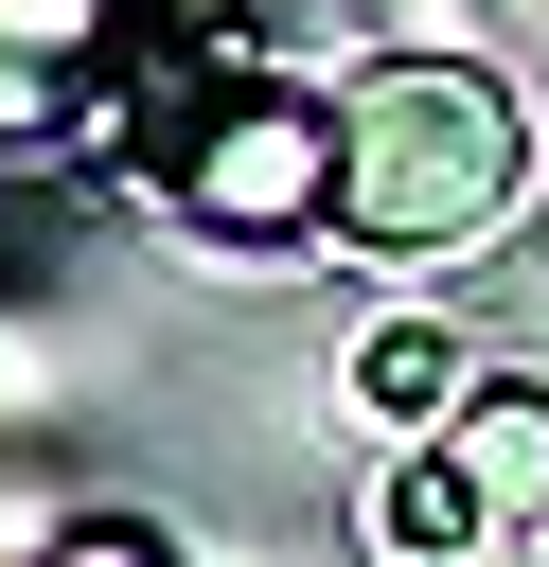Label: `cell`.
Returning <instances> with one entry per match:
<instances>
[{"label": "cell", "instance_id": "obj_4", "mask_svg": "<svg viewBox=\"0 0 549 567\" xmlns=\"http://www.w3.org/2000/svg\"><path fill=\"white\" fill-rule=\"evenodd\" d=\"M460 461H478L496 496H549V390H478V425H460Z\"/></svg>", "mask_w": 549, "mask_h": 567}, {"label": "cell", "instance_id": "obj_5", "mask_svg": "<svg viewBox=\"0 0 549 567\" xmlns=\"http://www.w3.org/2000/svg\"><path fill=\"white\" fill-rule=\"evenodd\" d=\"M354 390H372V408H443V337H425V319H390V337L354 354Z\"/></svg>", "mask_w": 549, "mask_h": 567}, {"label": "cell", "instance_id": "obj_3", "mask_svg": "<svg viewBox=\"0 0 549 567\" xmlns=\"http://www.w3.org/2000/svg\"><path fill=\"white\" fill-rule=\"evenodd\" d=\"M478 514H496V478H478V461H407V478H390V549H460Z\"/></svg>", "mask_w": 549, "mask_h": 567}, {"label": "cell", "instance_id": "obj_2", "mask_svg": "<svg viewBox=\"0 0 549 567\" xmlns=\"http://www.w3.org/2000/svg\"><path fill=\"white\" fill-rule=\"evenodd\" d=\"M177 213L195 230H301V213H336V106L319 124L301 106H230L213 159H177Z\"/></svg>", "mask_w": 549, "mask_h": 567}, {"label": "cell", "instance_id": "obj_1", "mask_svg": "<svg viewBox=\"0 0 549 567\" xmlns=\"http://www.w3.org/2000/svg\"><path fill=\"white\" fill-rule=\"evenodd\" d=\"M514 89L460 53H390L336 89V230L354 248H460L514 213Z\"/></svg>", "mask_w": 549, "mask_h": 567}]
</instances>
